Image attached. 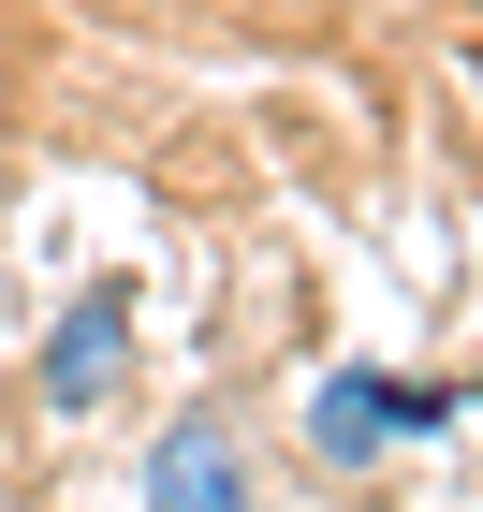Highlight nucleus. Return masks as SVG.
<instances>
[{"label": "nucleus", "mask_w": 483, "mask_h": 512, "mask_svg": "<svg viewBox=\"0 0 483 512\" xmlns=\"http://www.w3.org/2000/svg\"><path fill=\"white\" fill-rule=\"evenodd\" d=\"M44 410L59 425H88V410H118V381H132V278H88L74 308H59V337H44Z\"/></svg>", "instance_id": "nucleus-2"}, {"label": "nucleus", "mask_w": 483, "mask_h": 512, "mask_svg": "<svg viewBox=\"0 0 483 512\" xmlns=\"http://www.w3.org/2000/svg\"><path fill=\"white\" fill-rule=\"evenodd\" d=\"M147 512H249V454H235V425H220V410H176V425H161Z\"/></svg>", "instance_id": "nucleus-3"}, {"label": "nucleus", "mask_w": 483, "mask_h": 512, "mask_svg": "<svg viewBox=\"0 0 483 512\" xmlns=\"http://www.w3.org/2000/svg\"><path fill=\"white\" fill-rule=\"evenodd\" d=\"M440 425H454V395L440 381H381V366H337L308 395V454L322 469H381L396 439H440Z\"/></svg>", "instance_id": "nucleus-1"}]
</instances>
